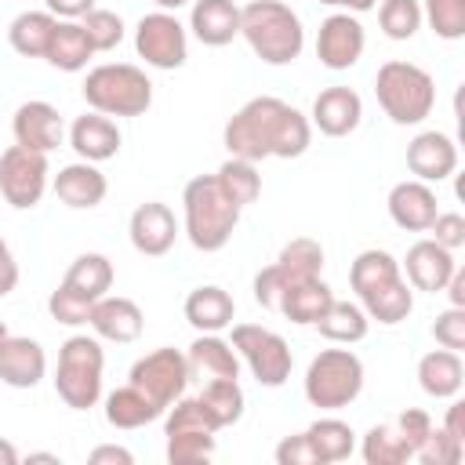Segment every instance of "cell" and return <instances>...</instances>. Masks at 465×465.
Returning a JSON list of instances; mask_svg holds the SVG:
<instances>
[{
  "label": "cell",
  "mask_w": 465,
  "mask_h": 465,
  "mask_svg": "<svg viewBox=\"0 0 465 465\" xmlns=\"http://www.w3.org/2000/svg\"><path fill=\"white\" fill-rule=\"evenodd\" d=\"M222 142H225L229 156H240V160H251V163L294 160L309 149L312 124L291 102L272 98V94H258L229 116V124L222 131Z\"/></svg>",
  "instance_id": "cell-1"
},
{
  "label": "cell",
  "mask_w": 465,
  "mask_h": 465,
  "mask_svg": "<svg viewBox=\"0 0 465 465\" xmlns=\"http://www.w3.org/2000/svg\"><path fill=\"white\" fill-rule=\"evenodd\" d=\"M349 287L356 291V302L367 312V320H378L385 327L403 323L414 312V291L407 287L400 262L381 247H367L352 258Z\"/></svg>",
  "instance_id": "cell-2"
},
{
  "label": "cell",
  "mask_w": 465,
  "mask_h": 465,
  "mask_svg": "<svg viewBox=\"0 0 465 465\" xmlns=\"http://www.w3.org/2000/svg\"><path fill=\"white\" fill-rule=\"evenodd\" d=\"M182 211H185V236L196 251L214 254L232 240V229L240 225L243 207H236L214 174H196L182 189Z\"/></svg>",
  "instance_id": "cell-3"
},
{
  "label": "cell",
  "mask_w": 465,
  "mask_h": 465,
  "mask_svg": "<svg viewBox=\"0 0 465 465\" xmlns=\"http://www.w3.org/2000/svg\"><path fill=\"white\" fill-rule=\"evenodd\" d=\"M240 36L265 65H291L305 47L302 18L283 0H251L240 7Z\"/></svg>",
  "instance_id": "cell-4"
},
{
  "label": "cell",
  "mask_w": 465,
  "mask_h": 465,
  "mask_svg": "<svg viewBox=\"0 0 465 465\" xmlns=\"http://www.w3.org/2000/svg\"><path fill=\"white\" fill-rule=\"evenodd\" d=\"M102 374H105V349L94 334H73L58 349L54 367V392L73 411H91L102 400Z\"/></svg>",
  "instance_id": "cell-5"
},
{
  "label": "cell",
  "mask_w": 465,
  "mask_h": 465,
  "mask_svg": "<svg viewBox=\"0 0 465 465\" xmlns=\"http://www.w3.org/2000/svg\"><path fill=\"white\" fill-rule=\"evenodd\" d=\"M374 94H378L381 113L392 124H400V127L421 124L432 113V105H436V84H432V76L421 65L403 62V58H392V62H385L378 69Z\"/></svg>",
  "instance_id": "cell-6"
},
{
  "label": "cell",
  "mask_w": 465,
  "mask_h": 465,
  "mask_svg": "<svg viewBox=\"0 0 465 465\" xmlns=\"http://www.w3.org/2000/svg\"><path fill=\"white\" fill-rule=\"evenodd\" d=\"M84 102L105 116H142L153 105V80L131 62L94 65L84 80Z\"/></svg>",
  "instance_id": "cell-7"
},
{
  "label": "cell",
  "mask_w": 465,
  "mask_h": 465,
  "mask_svg": "<svg viewBox=\"0 0 465 465\" xmlns=\"http://www.w3.org/2000/svg\"><path fill=\"white\" fill-rule=\"evenodd\" d=\"M363 392V360L352 349H320L305 371V400L320 411H341Z\"/></svg>",
  "instance_id": "cell-8"
},
{
  "label": "cell",
  "mask_w": 465,
  "mask_h": 465,
  "mask_svg": "<svg viewBox=\"0 0 465 465\" xmlns=\"http://www.w3.org/2000/svg\"><path fill=\"white\" fill-rule=\"evenodd\" d=\"M229 345H232L236 356L247 363V371L254 374L258 385L280 389V385L291 378L294 356H291L287 341H283L276 331H269V327H262V323H236Z\"/></svg>",
  "instance_id": "cell-9"
},
{
  "label": "cell",
  "mask_w": 465,
  "mask_h": 465,
  "mask_svg": "<svg viewBox=\"0 0 465 465\" xmlns=\"http://www.w3.org/2000/svg\"><path fill=\"white\" fill-rule=\"evenodd\" d=\"M134 51L153 69H182L189 58V33L174 11H149L134 25Z\"/></svg>",
  "instance_id": "cell-10"
},
{
  "label": "cell",
  "mask_w": 465,
  "mask_h": 465,
  "mask_svg": "<svg viewBox=\"0 0 465 465\" xmlns=\"http://www.w3.org/2000/svg\"><path fill=\"white\" fill-rule=\"evenodd\" d=\"M47 153L25 149V145H7L0 153V196L15 211H29L44 200L47 193Z\"/></svg>",
  "instance_id": "cell-11"
},
{
  "label": "cell",
  "mask_w": 465,
  "mask_h": 465,
  "mask_svg": "<svg viewBox=\"0 0 465 465\" xmlns=\"http://www.w3.org/2000/svg\"><path fill=\"white\" fill-rule=\"evenodd\" d=\"M127 381H131L134 389H142L156 407L167 411V407L185 392V385H189L185 352H178V349H171V345H160V349L145 352L142 360H134Z\"/></svg>",
  "instance_id": "cell-12"
},
{
  "label": "cell",
  "mask_w": 465,
  "mask_h": 465,
  "mask_svg": "<svg viewBox=\"0 0 465 465\" xmlns=\"http://www.w3.org/2000/svg\"><path fill=\"white\" fill-rule=\"evenodd\" d=\"M363 47H367V33H363V25H360L356 15L338 11V15H327V18L320 22V33H316V58H320L327 69H334V73L352 69V65L360 62Z\"/></svg>",
  "instance_id": "cell-13"
},
{
  "label": "cell",
  "mask_w": 465,
  "mask_h": 465,
  "mask_svg": "<svg viewBox=\"0 0 465 465\" xmlns=\"http://www.w3.org/2000/svg\"><path fill=\"white\" fill-rule=\"evenodd\" d=\"M127 236H131V247L145 258H160L174 247L178 240V222H174V211L163 203V200H145L131 211V222H127Z\"/></svg>",
  "instance_id": "cell-14"
},
{
  "label": "cell",
  "mask_w": 465,
  "mask_h": 465,
  "mask_svg": "<svg viewBox=\"0 0 465 465\" xmlns=\"http://www.w3.org/2000/svg\"><path fill=\"white\" fill-rule=\"evenodd\" d=\"M11 134H15V145H25V149H36V153H51L62 145L65 138V124L58 116V109L51 102H22L11 116Z\"/></svg>",
  "instance_id": "cell-15"
},
{
  "label": "cell",
  "mask_w": 465,
  "mask_h": 465,
  "mask_svg": "<svg viewBox=\"0 0 465 465\" xmlns=\"http://www.w3.org/2000/svg\"><path fill=\"white\" fill-rule=\"evenodd\" d=\"M47 374V352L36 338L4 334L0 341V381L11 389H36Z\"/></svg>",
  "instance_id": "cell-16"
},
{
  "label": "cell",
  "mask_w": 465,
  "mask_h": 465,
  "mask_svg": "<svg viewBox=\"0 0 465 465\" xmlns=\"http://www.w3.org/2000/svg\"><path fill=\"white\" fill-rule=\"evenodd\" d=\"M363 120V102L352 87H323L316 98H312V113H309V124L327 134V138H345L360 127Z\"/></svg>",
  "instance_id": "cell-17"
},
{
  "label": "cell",
  "mask_w": 465,
  "mask_h": 465,
  "mask_svg": "<svg viewBox=\"0 0 465 465\" xmlns=\"http://www.w3.org/2000/svg\"><path fill=\"white\" fill-rule=\"evenodd\" d=\"M87 327H91L94 338H102V341L127 345V341H134V338L142 334L145 316H142L138 302H131V298H124V294H102V298L91 305Z\"/></svg>",
  "instance_id": "cell-18"
},
{
  "label": "cell",
  "mask_w": 465,
  "mask_h": 465,
  "mask_svg": "<svg viewBox=\"0 0 465 465\" xmlns=\"http://www.w3.org/2000/svg\"><path fill=\"white\" fill-rule=\"evenodd\" d=\"M407 167L418 182H443L458 167V145L443 131H421L407 142Z\"/></svg>",
  "instance_id": "cell-19"
},
{
  "label": "cell",
  "mask_w": 465,
  "mask_h": 465,
  "mask_svg": "<svg viewBox=\"0 0 465 465\" xmlns=\"http://www.w3.org/2000/svg\"><path fill=\"white\" fill-rule=\"evenodd\" d=\"M436 203H440V200H436L432 185H429V182H418V178L396 182V185L389 189V200H385L389 218H392L400 229H407V232H429L432 218L440 214Z\"/></svg>",
  "instance_id": "cell-20"
},
{
  "label": "cell",
  "mask_w": 465,
  "mask_h": 465,
  "mask_svg": "<svg viewBox=\"0 0 465 465\" xmlns=\"http://www.w3.org/2000/svg\"><path fill=\"white\" fill-rule=\"evenodd\" d=\"M403 269H407V283L414 291H425V294H440L450 280V272L458 269L454 262V251L440 247L432 236L429 240H418L411 243L407 258H403Z\"/></svg>",
  "instance_id": "cell-21"
},
{
  "label": "cell",
  "mask_w": 465,
  "mask_h": 465,
  "mask_svg": "<svg viewBox=\"0 0 465 465\" xmlns=\"http://www.w3.org/2000/svg\"><path fill=\"white\" fill-rule=\"evenodd\" d=\"M120 127L113 124V116H105V113H84V116H76L73 120V127H69V145H73V153L80 156V160H87V163H105V160H113L116 153H120Z\"/></svg>",
  "instance_id": "cell-22"
},
{
  "label": "cell",
  "mask_w": 465,
  "mask_h": 465,
  "mask_svg": "<svg viewBox=\"0 0 465 465\" xmlns=\"http://www.w3.org/2000/svg\"><path fill=\"white\" fill-rule=\"evenodd\" d=\"M51 189H54V196H58L65 207H73V211H91V207H98V203L105 200L109 182H105V174L98 171V163L76 160V163H65V167L54 174Z\"/></svg>",
  "instance_id": "cell-23"
},
{
  "label": "cell",
  "mask_w": 465,
  "mask_h": 465,
  "mask_svg": "<svg viewBox=\"0 0 465 465\" xmlns=\"http://www.w3.org/2000/svg\"><path fill=\"white\" fill-rule=\"evenodd\" d=\"M189 29L203 47H225L240 36V7L232 0H193Z\"/></svg>",
  "instance_id": "cell-24"
},
{
  "label": "cell",
  "mask_w": 465,
  "mask_h": 465,
  "mask_svg": "<svg viewBox=\"0 0 465 465\" xmlns=\"http://www.w3.org/2000/svg\"><path fill=\"white\" fill-rule=\"evenodd\" d=\"M189 327H196L200 334H222L225 327H232V316H236V302L225 287L218 283H203L196 291H189L185 305H182Z\"/></svg>",
  "instance_id": "cell-25"
},
{
  "label": "cell",
  "mask_w": 465,
  "mask_h": 465,
  "mask_svg": "<svg viewBox=\"0 0 465 465\" xmlns=\"http://www.w3.org/2000/svg\"><path fill=\"white\" fill-rule=\"evenodd\" d=\"M189 381H214V378H240V356L222 334H196L185 352Z\"/></svg>",
  "instance_id": "cell-26"
},
{
  "label": "cell",
  "mask_w": 465,
  "mask_h": 465,
  "mask_svg": "<svg viewBox=\"0 0 465 465\" xmlns=\"http://www.w3.org/2000/svg\"><path fill=\"white\" fill-rule=\"evenodd\" d=\"M418 385L432 400H454L465 385V363L454 349H432L418 360Z\"/></svg>",
  "instance_id": "cell-27"
},
{
  "label": "cell",
  "mask_w": 465,
  "mask_h": 465,
  "mask_svg": "<svg viewBox=\"0 0 465 465\" xmlns=\"http://www.w3.org/2000/svg\"><path fill=\"white\" fill-rule=\"evenodd\" d=\"M331 302H334V291H331L320 276H312V280L291 283V287L280 294L276 312H283V316H287L291 323H298V327H316V320L327 312Z\"/></svg>",
  "instance_id": "cell-28"
},
{
  "label": "cell",
  "mask_w": 465,
  "mask_h": 465,
  "mask_svg": "<svg viewBox=\"0 0 465 465\" xmlns=\"http://www.w3.org/2000/svg\"><path fill=\"white\" fill-rule=\"evenodd\" d=\"M98 51L91 47V40H87V29L80 25V22H65V18H58V25H54V33H51V44H47V65H54V69H62V73H80V69H87V62L94 58Z\"/></svg>",
  "instance_id": "cell-29"
},
{
  "label": "cell",
  "mask_w": 465,
  "mask_h": 465,
  "mask_svg": "<svg viewBox=\"0 0 465 465\" xmlns=\"http://www.w3.org/2000/svg\"><path fill=\"white\" fill-rule=\"evenodd\" d=\"M62 287H69L73 294H80V298H87V302L94 305V302H98L102 294H109V287H113V262H109L105 254H98V251H84V254H76L73 265L65 269Z\"/></svg>",
  "instance_id": "cell-30"
},
{
  "label": "cell",
  "mask_w": 465,
  "mask_h": 465,
  "mask_svg": "<svg viewBox=\"0 0 465 465\" xmlns=\"http://www.w3.org/2000/svg\"><path fill=\"white\" fill-rule=\"evenodd\" d=\"M54 25H58V18H54L47 7H44V11H22V15H15L11 25H7V44H11L22 58H44Z\"/></svg>",
  "instance_id": "cell-31"
},
{
  "label": "cell",
  "mask_w": 465,
  "mask_h": 465,
  "mask_svg": "<svg viewBox=\"0 0 465 465\" xmlns=\"http://www.w3.org/2000/svg\"><path fill=\"white\" fill-rule=\"evenodd\" d=\"M163 414V407H156L142 389H134L131 381L124 389H113L105 396V421L113 429H142L149 421H156Z\"/></svg>",
  "instance_id": "cell-32"
},
{
  "label": "cell",
  "mask_w": 465,
  "mask_h": 465,
  "mask_svg": "<svg viewBox=\"0 0 465 465\" xmlns=\"http://www.w3.org/2000/svg\"><path fill=\"white\" fill-rule=\"evenodd\" d=\"M316 327H320V334L327 338V341H334V345H356V341H363L367 338V331H371V320H367V312L360 309V302H331L327 305V312L316 320Z\"/></svg>",
  "instance_id": "cell-33"
},
{
  "label": "cell",
  "mask_w": 465,
  "mask_h": 465,
  "mask_svg": "<svg viewBox=\"0 0 465 465\" xmlns=\"http://www.w3.org/2000/svg\"><path fill=\"white\" fill-rule=\"evenodd\" d=\"M200 407L207 411V418L214 421V429H229L243 418V389H240V378H214V381H203L200 389Z\"/></svg>",
  "instance_id": "cell-34"
},
{
  "label": "cell",
  "mask_w": 465,
  "mask_h": 465,
  "mask_svg": "<svg viewBox=\"0 0 465 465\" xmlns=\"http://www.w3.org/2000/svg\"><path fill=\"white\" fill-rule=\"evenodd\" d=\"M360 454L367 465H403L414 458V447L407 443V436L400 432L396 421H378L367 429L363 443H360Z\"/></svg>",
  "instance_id": "cell-35"
},
{
  "label": "cell",
  "mask_w": 465,
  "mask_h": 465,
  "mask_svg": "<svg viewBox=\"0 0 465 465\" xmlns=\"http://www.w3.org/2000/svg\"><path fill=\"white\" fill-rule=\"evenodd\" d=\"M320 465H334V461H345L352 450H356V432L349 421L341 418H316L309 429H305Z\"/></svg>",
  "instance_id": "cell-36"
},
{
  "label": "cell",
  "mask_w": 465,
  "mask_h": 465,
  "mask_svg": "<svg viewBox=\"0 0 465 465\" xmlns=\"http://www.w3.org/2000/svg\"><path fill=\"white\" fill-rule=\"evenodd\" d=\"M323 247H320V240H312V236H294V240H287L283 247H280V254H276V265L283 269V276L291 280V283H298V280H312V276H320L323 272Z\"/></svg>",
  "instance_id": "cell-37"
},
{
  "label": "cell",
  "mask_w": 465,
  "mask_h": 465,
  "mask_svg": "<svg viewBox=\"0 0 465 465\" xmlns=\"http://www.w3.org/2000/svg\"><path fill=\"white\" fill-rule=\"evenodd\" d=\"M222 193L236 203V207H247L262 196V174H258V163L251 160H240V156H229L218 171H214Z\"/></svg>",
  "instance_id": "cell-38"
},
{
  "label": "cell",
  "mask_w": 465,
  "mask_h": 465,
  "mask_svg": "<svg viewBox=\"0 0 465 465\" xmlns=\"http://www.w3.org/2000/svg\"><path fill=\"white\" fill-rule=\"evenodd\" d=\"M167 436V461L171 465H200L211 461L214 454V432L211 429H182V432H163Z\"/></svg>",
  "instance_id": "cell-39"
},
{
  "label": "cell",
  "mask_w": 465,
  "mask_h": 465,
  "mask_svg": "<svg viewBox=\"0 0 465 465\" xmlns=\"http://www.w3.org/2000/svg\"><path fill=\"white\" fill-rule=\"evenodd\" d=\"M378 25L389 40H411L421 29V4L418 0H381Z\"/></svg>",
  "instance_id": "cell-40"
},
{
  "label": "cell",
  "mask_w": 465,
  "mask_h": 465,
  "mask_svg": "<svg viewBox=\"0 0 465 465\" xmlns=\"http://www.w3.org/2000/svg\"><path fill=\"white\" fill-rule=\"evenodd\" d=\"M418 4H421V22H429L440 40L465 36V0H418Z\"/></svg>",
  "instance_id": "cell-41"
},
{
  "label": "cell",
  "mask_w": 465,
  "mask_h": 465,
  "mask_svg": "<svg viewBox=\"0 0 465 465\" xmlns=\"http://www.w3.org/2000/svg\"><path fill=\"white\" fill-rule=\"evenodd\" d=\"M80 25L87 29V40H91L94 51H113V47H120V40H124V18H120L116 11L94 7V11H87V15L80 18Z\"/></svg>",
  "instance_id": "cell-42"
},
{
  "label": "cell",
  "mask_w": 465,
  "mask_h": 465,
  "mask_svg": "<svg viewBox=\"0 0 465 465\" xmlns=\"http://www.w3.org/2000/svg\"><path fill=\"white\" fill-rule=\"evenodd\" d=\"M414 458H418L421 465H458V461L465 458V443H458L454 436H447L443 429L432 425V429L425 432V440L418 443Z\"/></svg>",
  "instance_id": "cell-43"
},
{
  "label": "cell",
  "mask_w": 465,
  "mask_h": 465,
  "mask_svg": "<svg viewBox=\"0 0 465 465\" xmlns=\"http://www.w3.org/2000/svg\"><path fill=\"white\" fill-rule=\"evenodd\" d=\"M47 312H51V320H58V323H65V327H80V323H87V316H91V302L58 283V287L51 291V298H47Z\"/></svg>",
  "instance_id": "cell-44"
},
{
  "label": "cell",
  "mask_w": 465,
  "mask_h": 465,
  "mask_svg": "<svg viewBox=\"0 0 465 465\" xmlns=\"http://www.w3.org/2000/svg\"><path fill=\"white\" fill-rule=\"evenodd\" d=\"M432 338H436V345L461 352L465 349V309H458V305L443 309L432 323Z\"/></svg>",
  "instance_id": "cell-45"
},
{
  "label": "cell",
  "mask_w": 465,
  "mask_h": 465,
  "mask_svg": "<svg viewBox=\"0 0 465 465\" xmlns=\"http://www.w3.org/2000/svg\"><path fill=\"white\" fill-rule=\"evenodd\" d=\"M291 287V280L283 276V269L272 262V265H265L258 276H254V302L262 305V309H276L280 305V294Z\"/></svg>",
  "instance_id": "cell-46"
},
{
  "label": "cell",
  "mask_w": 465,
  "mask_h": 465,
  "mask_svg": "<svg viewBox=\"0 0 465 465\" xmlns=\"http://www.w3.org/2000/svg\"><path fill=\"white\" fill-rule=\"evenodd\" d=\"M272 458H276V465H320V458H316V450H312V443H309L305 432L283 436V440L276 443Z\"/></svg>",
  "instance_id": "cell-47"
},
{
  "label": "cell",
  "mask_w": 465,
  "mask_h": 465,
  "mask_svg": "<svg viewBox=\"0 0 465 465\" xmlns=\"http://www.w3.org/2000/svg\"><path fill=\"white\" fill-rule=\"evenodd\" d=\"M429 232H432V240H436L440 247L458 251V247L465 243V218H461L458 211H440V214L432 218Z\"/></svg>",
  "instance_id": "cell-48"
},
{
  "label": "cell",
  "mask_w": 465,
  "mask_h": 465,
  "mask_svg": "<svg viewBox=\"0 0 465 465\" xmlns=\"http://www.w3.org/2000/svg\"><path fill=\"white\" fill-rule=\"evenodd\" d=\"M396 425H400V432L407 436V443L418 450V443H421V440H425V432L432 429V418H429L421 407H407V411L396 418Z\"/></svg>",
  "instance_id": "cell-49"
},
{
  "label": "cell",
  "mask_w": 465,
  "mask_h": 465,
  "mask_svg": "<svg viewBox=\"0 0 465 465\" xmlns=\"http://www.w3.org/2000/svg\"><path fill=\"white\" fill-rule=\"evenodd\" d=\"M44 7H47L54 18H65V22H80L87 11H94V0H44Z\"/></svg>",
  "instance_id": "cell-50"
},
{
  "label": "cell",
  "mask_w": 465,
  "mask_h": 465,
  "mask_svg": "<svg viewBox=\"0 0 465 465\" xmlns=\"http://www.w3.org/2000/svg\"><path fill=\"white\" fill-rule=\"evenodd\" d=\"M15 287H18V262H15L11 247H7V240L0 236V298L11 294Z\"/></svg>",
  "instance_id": "cell-51"
},
{
  "label": "cell",
  "mask_w": 465,
  "mask_h": 465,
  "mask_svg": "<svg viewBox=\"0 0 465 465\" xmlns=\"http://www.w3.org/2000/svg\"><path fill=\"white\" fill-rule=\"evenodd\" d=\"M87 461H91V465H131V461H134V454H131L127 447L102 443V447H94V450L87 454Z\"/></svg>",
  "instance_id": "cell-52"
},
{
  "label": "cell",
  "mask_w": 465,
  "mask_h": 465,
  "mask_svg": "<svg viewBox=\"0 0 465 465\" xmlns=\"http://www.w3.org/2000/svg\"><path fill=\"white\" fill-rule=\"evenodd\" d=\"M447 436H454L458 443H465V403L461 400H454L450 407H447V418H443V425H440Z\"/></svg>",
  "instance_id": "cell-53"
},
{
  "label": "cell",
  "mask_w": 465,
  "mask_h": 465,
  "mask_svg": "<svg viewBox=\"0 0 465 465\" xmlns=\"http://www.w3.org/2000/svg\"><path fill=\"white\" fill-rule=\"evenodd\" d=\"M443 291L450 294V305H458V309H465V269H454Z\"/></svg>",
  "instance_id": "cell-54"
},
{
  "label": "cell",
  "mask_w": 465,
  "mask_h": 465,
  "mask_svg": "<svg viewBox=\"0 0 465 465\" xmlns=\"http://www.w3.org/2000/svg\"><path fill=\"white\" fill-rule=\"evenodd\" d=\"M331 7H345L349 15H363V11H374L381 0H327Z\"/></svg>",
  "instance_id": "cell-55"
},
{
  "label": "cell",
  "mask_w": 465,
  "mask_h": 465,
  "mask_svg": "<svg viewBox=\"0 0 465 465\" xmlns=\"http://www.w3.org/2000/svg\"><path fill=\"white\" fill-rule=\"evenodd\" d=\"M0 465H18V450L7 440H0Z\"/></svg>",
  "instance_id": "cell-56"
},
{
  "label": "cell",
  "mask_w": 465,
  "mask_h": 465,
  "mask_svg": "<svg viewBox=\"0 0 465 465\" xmlns=\"http://www.w3.org/2000/svg\"><path fill=\"white\" fill-rule=\"evenodd\" d=\"M153 4H156V11H178V7H185L193 0H153Z\"/></svg>",
  "instance_id": "cell-57"
},
{
  "label": "cell",
  "mask_w": 465,
  "mask_h": 465,
  "mask_svg": "<svg viewBox=\"0 0 465 465\" xmlns=\"http://www.w3.org/2000/svg\"><path fill=\"white\" fill-rule=\"evenodd\" d=\"M29 461H58V454H29Z\"/></svg>",
  "instance_id": "cell-58"
},
{
  "label": "cell",
  "mask_w": 465,
  "mask_h": 465,
  "mask_svg": "<svg viewBox=\"0 0 465 465\" xmlns=\"http://www.w3.org/2000/svg\"><path fill=\"white\" fill-rule=\"evenodd\" d=\"M4 334H7V323H4V320H0V341H4Z\"/></svg>",
  "instance_id": "cell-59"
},
{
  "label": "cell",
  "mask_w": 465,
  "mask_h": 465,
  "mask_svg": "<svg viewBox=\"0 0 465 465\" xmlns=\"http://www.w3.org/2000/svg\"><path fill=\"white\" fill-rule=\"evenodd\" d=\"M320 4H327V0H320Z\"/></svg>",
  "instance_id": "cell-60"
}]
</instances>
